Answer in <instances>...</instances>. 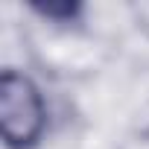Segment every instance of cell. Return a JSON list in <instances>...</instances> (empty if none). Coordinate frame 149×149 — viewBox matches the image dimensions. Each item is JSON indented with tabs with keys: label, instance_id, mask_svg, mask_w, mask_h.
I'll return each instance as SVG.
<instances>
[{
	"label": "cell",
	"instance_id": "cell-1",
	"mask_svg": "<svg viewBox=\"0 0 149 149\" xmlns=\"http://www.w3.org/2000/svg\"><path fill=\"white\" fill-rule=\"evenodd\" d=\"M47 126L44 97L24 73L6 70L0 79V132L12 149L32 146Z\"/></svg>",
	"mask_w": 149,
	"mask_h": 149
}]
</instances>
